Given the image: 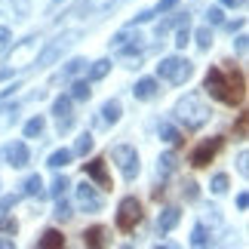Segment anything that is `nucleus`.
Instances as JSON below:
<instances>
[{
    "mask_svg": "<svg viewBox=\"0 0 249 249\" xmlns=\"http://www.w3.org/2000/svg\"><path fill=\"white\" fill-rule=\"evenodd\" d=\"M13 246V240H6V237H0V249H9Z\"/></svg>",
    "mask_w": 249,
    "mask_h": 249,
    "instance_id": "obj_45",
    "label": "nucleus"
},
{
    "mask_svg": "<svg viewBox=\"0 0 249 249\" xmlns=\"http://www.w3.org/2000/svg\"><path fill=\"white\" fill-rule=\"evenodd\" d=\"M40 191H43V178H40V176H31V178L25 181V194L34 197V194H40Z\"/></svg>",
    "mask_w": 249,
    "mask_h": 249,
    "instance_id": "obj_26",
    "label": "nucleus"
},
{
    "mask_svg": "<svg viewBox=\"0 0 249 249\" xmlns=\"http://www.w3.org/2000/svg\"><path fill=\"white\" fill-rule=\"evenodd\" d=\"M203 83H206V92L225 105H240L246 95V80L237 68H209Z\"/></svg>",
    "mask_w": 249,
    "mask_h": 249,
    "instance_id": "obj_1",
    "label": "nucleus"
},
{
    "mask_svg": "<svg viewBox=\"0 0 249 249\" xmlns=\"http://www.w3.org/2000/svg\"><path fill=\"white\" fill-rule=\"evenodd\" d=\"M102 120H105V123H117V120H120V102H117V99H114V102H105Z\"/></svg>",
    "mask_w": 249,
    "mask_h": 249,
    "instance_id": "obj_19",
    "label": "nucleus"
},
{
    "mask_svg": "<svg viewBox=\"0 0 249 249\" xmlns=\"http://www.w3.org/2000/svg\"><path fill=\"white\" fill-rule=\"evenodd\" d=\"M222 3H225V6H240L243 0H222Z\"/></svg>",
    "mask_w": 249,
    "mask_h": 249,
    "instance_id": "obj_46",
    "label": "nucleus"
},
{
    "mask_svg": "<svg viewBox=\"0 0 249 249\" xmlns=\"http://www.w3.org/2000/svg\"><path fill=\"white\" fill-rule=\"evenodd\" d=\"M83 169H86V176H89L92 181H99V188H105V191L114 188L108 169H105V160H89V163H83Z\"/></svg>",
    "mask_w": 249,
    "mask_h": 249,
    "instance_id": "obj_10",
    "label": "nucleus"
},
{
    "mask_svg": "<svg viewBox=\"0 0 249 249\" xmlns=\"http://www.w3.org/2000/svg\"><path fill=\"white\" fill-rule=\"evenodd\" d=\"M222 18H225V16H222V9H218V6H213V9L206 13V22H209V25H222Z\"/></svg>",
    "mask_w": 249,
    "mask_h": 249,
    "instance_id": "obj_32",
    "label": "nucleus"
},
{
    "mask_svg": "<svg viewBox=\"0 0 249 249\" xmlns=\"http://www.w3.org/2000/svg\"><path fill=\"white\" fill-rule=\"evenodd\" d=\"M181 194H185V200H197V185H194V181H188Z\"/></svg>",
    "mask_w": 249,
    "mask_h": 249,
    "instance_id": "obj_38",
    "label": "nucleus"
},
{
    "mask_svg": "<svg viewBox=\"0 0 249 249\" xmlns=\"http://www.w3.org/2000/svg\"><path fill=\"white\" fill-rule=\"evenodd\" d=\"M191 243H194V246H206V243H209V237H206V228H203V225H197V228H194V234H191Z\"/></svg>",
    "mask_w": 249,
    "mask_h": 249,
    "instance_id": "obj_29",
    "label": "nucleus"
},
{
    "mask_svg": "<svg viewBox=\"0 0 249 249\" xmlns=\"http://www.w3.org/2000/svg\"><path fill=\"white\" fill-rule=\"evenodd\" d=\"M53 114L55 117H71V95H59V99L53 102Z\"/></svg>",
    "mask_w": 249,
    "mask_h": 249,
    "instance_id": "obj_18",
    "label": "nucleus"
},
{
    "mask_svg": "<svg viewBox=\"0 0 249 249\" xmlns=\"http://www.w3.org/2000/svg\"><path fill=\"white\" fill-rule=\"evenodd\" d=\"M194 37H197V46H200V50H209V43H213V31H209V28H200Z\"/></svg>",
    "mask_w": 249,
    "mask_h": 249,
    "instance_id": "obj_28",
    "label": "nucleus"
},
{
    "mask_svg": "<svg viewBox=\"0 0 249 249\" xmlns=\"http://www.w3.org/2000/svg\"><path fill=\"white\" fill-rule=\"evenodd\" d=\"M132 95H136V99H142V102L154 99V95H157V80H151V77H142V80L136 83V89H132Z\"/></svg>",
    "mask_w": 249,
    "mask_h": 249,
    "instance_id": "obj_12",
    "label": "nucleus"
},
{
    "mask_svg": "<svg viewBox=\"0 0 249 249\" xmlns=\"http://www.w3.org/2000/svg\"><path fill=\"white\" fill-rule=\"evenodd\" d=\"M6 160H9V166H16V169L28 166V160H31V154H28V145H25V142H13V145L6 148Z\"/></svg>",
    "mask_w": 249,
    "mask_h": 249,
    "instance_id": "obj_11",
    "label": "nucleus"
},
{
    "mask_svg": "<svg viewBox=\"0 0 249 249\" xmlns=\"http://www.w3.org/2000/svg\"><path fill=\"white\" fill-rule=\"evenodd\" d=\"M43 126H46L43 117H31V120L25 123V139H37V136L43 132Z\"/></svg>",
    "mask_w": 249,
    "mask_h": 249,
    "instance_id": "obj_20",
    "label": "nucleus"
},
{
    "mask_svg": "<svg viewBox=\"0 0 249 249\" xmlns=\"http://www.w3.org/2000/svg\"><path fill=\"white\" fill-rule=\"evenodd\" d=\"M77 206L83 209V213H99L102 209V197L95 194V188L89 185V181H80L77 185Z\"/></svg>",
    "mask_w": 249,
    "mask_h": 249,
    "instance_id": "obj_8",
    "label": "nucleus"
},
{
    "mask_svg": "<svg viewBox=\"0 0 249 249\" xmlns=\"http://www.w3.org/2000/svg\"><path fill=\"white\" fill-rule=\"evenodd\" d=\"M92 145H95V142H92V136H89V132H83V136L77 139V145H74V154H89V151H92Z\"/></svg>",
    "mask_w": 249,
    "mask_h": 249,
    "instance_id": "obj_25",
    "label": "nucleus"
},
{
    "mask_svg": "<svg viewBox=\"0 0 249 249\" xmlns=\"http://www.w3.org/2000/svg\"><path fill=\"white\" fill-rule=\"evenodd\" d=\"M68 188H71V181H68V178H65V176H59V178H55V181H53V188H50V194H53V197H62V194H65V191H68Z\"/></svg>",
    "mask_w": 249,
    "mask_h": 249,
    "instance_id": "obj_27",
    "label": "nucleus"
},
{
    "mask_svg": "<svg viewBox=\"0 0 249 249\" xmlns=\"http://www.w3.org/2000/svg\"><path fill=\"white\" fill-rule=\"evenodd\" d=\"M160 139L169 142V145H178V142H181V132L176 126H169V123H160Z\"/></svg>",
    "mask_w": 249,
    "mask_h": 249,
    "instance_id": "obj_21",
    "label": "nucleus"
},
{
    "mask_svg": "<svg viewBox=\"0 0 249 249\" xmlns=\"http://www.w3.org/2000/svg\"><path fill=\"white\" fill-rule=\"evenodd\" d=\"M117 0H83L80 13H105V9H111Z\"/></svg>",
    "mask_w": 249,
    "mask_h": 249,
    "instance_id": "obj_17",
    "label": "nucleus"
},
{
    "mask_svg": "<svg viewBox=\"0 0 249 249\" xmlns=\"http://www.w3.org/2000/svg\"><path fill=\"white\" fill-rule=\"evenodd\" d=\"M89 83H86V80H77V83H74L71 86V99H77V102H83V99H89Z\"/></svg>",
    "mask_w": 249,
    "mask_h": 249,
    "instance_id": "obj_22",
    "label": "nucleus"
},
{
    "mask_svg": "<svg viewBox=\"0 0 249 249\" xmlns=\"http://www.w3.org/2000/svg\"><path fill=\"white\" fill-rule=\"evenodd\" d=\"M188 37H191V31H188V25H181V31L176 34V46H178V50H185V43H188Z\"/></svg>",
    "mask_w": 249,
    "mask_h": 249,
    "instance_id": "obj_33",
    "label": "nucleus"
},
{
    "mask_svg": "<svg viewBox=\"0 0 249 249\" xmlns=\"http://www.w3.org/2000/svg\"><path fill=\"white\" fill-rule=\"evenodd\" d=\"M213 191H215V194H225V191H228V176H225V172H218V176L213 178Z\"/></svg>",
    "mask_w": 249,
    "mask_h": 249,
    "instance_id": "obj_31",
    "label": "nucleus"
},
{
    "mask_svg": "<svg viewBox=\"0 0 249 249\" xmlns=\"http://www.w3.org/2000/svg\"><path fill=\"white\" fill-rule=\"evenodd\" d=\"M74 213H71V206L65 203V200H59V206H55V218H59V222H68Z\"/></svg>",
    "mask_w": 249,
    "mask_h": 249,
    "instance_id": "obj_30",
    "label": "nucleus"
},
{
    "mask_svg": "<svg viewBox=\"0 0 249 249\" xmlns=\"http://www.w3.org/2000/svg\"><path fill=\"white\" fill-rule=\"evenodd\" d=\"M83 243L86 246H105L108 243V231L105 228H89V231H83Z\"/></svg>",
    "mask_w": 249,
    "mask_h": 249,
    "instance_id": "obj_14",
    "label": "nucleus"
},
{
    "mask_svg": "<svg viewBox=\"0 0 249 249\" xmlns=\"http://www.w3.org/2000/svg\"><path fill=\"white\" fill-rule=\"evenodd\" d=\"M6 77H13V68H3V71H0V80H6Z\"/></svg>",
    "mask_w": 249,
    "mask_h": 249,
    "instance_id": "obj_44",
    "label": "nucleus"
},
{
    "mask_svg": "<svg viewBox=\"0 0 249 249\" xmlns=\"http://www.w3.org/2000/svg\"><path fill=\"white\" fill-rule=\"evenodd\" d=\"M218 148H222V139H209L203 145H197L194 154H191V166H206L209 160L218 154Z\"/></svg>",
    "mask_w": 249,
    "mask_h": 249,
    "instance_id": "obj_9",
    "label": "nucleus"
},
{
    "mask_svg": "<svg viewBox=\"0 0 249 249\" xmlns=\"http://www.w3.org/2000/svg\"><path fill=\"white\" fill-rule=\"evenodd\" d=\"M249 206V194L243 191V194H237V209H246Z\"/></svg>",
    "mask_w": 249,
    "mask_h": 249,
    "instance_id": "obj_40",
    "label": "nucleus"
},
{
    "mask_svg": "<svg viewBox=\"0 0 249 249\" xmlns=\"http://www.w3.org/2000/svg\"><path fill=\"white\" fill-rule=\"evenodd\" d=\"M178 218H181L178 209H163V213H160V218H157V228L166 234V231H172V228L178 225Z\"/></svg>",
    "mask_w": 249,
    "mask_h": 249,
    "instance_id": "obj_13",
    "label": "nucleus"
},
{
    "mask_svg": "<svg viewBox=\"0 0 249 249\" xmlns=\"http://www.w3.org/2000/svg\"><path fill=\"white\" fill-rule=\"evenodd\" d=\"M37 246H40V249H59V246H65V237H62L59 231H46Z\"/></svg>",
    "mask_w": 249,
    "mask_h": 249,
    "instance_id": "obj_15",
    "label": "nucleus"
},
{
    "mask_svg": "<svg viewBox=\"0 0 249 249\" xmlns=\"http://www.w3.org/2000/svg\"><path fill=\"white\" fill-rule=\"evenodd\" d=\"M16 222H13V218H0V231H3V234H16Z\"/></svg>",
    "mask_w": 249,
    "mask_h": 249,
    "instance_id": "obj_36",
    "label": "nucleus"
},
{
    "mask_svg": "<svg viewBox=\"0 0 249 249\" xmlns=\"http://www.w3.org/2000/svg\"><path fill=\"white\" fill-rule=\"evenodd\" d=\"M176 117L185 120L188 129H197V126H203V123L209 120V108L203 105V99H200L197 92H191V95H185V99L176 105Z\"/></svg>",
    "mask_w": 249,
    "mask_h": 249,
    "instance_id": "obj_2",
    "label": "nucleus"
},
{
    "mask_svg": "<svg viewBox=\"0 0 249 249\" xmlns=\"http://www.w3.org/2000/svg\"><path fill=\"white\" fill-rule=\"evenodd\" d=\"M111 157L117 160V166H120V172L126 178H136L139 176V154H136V148L132 145H117L111 151Z\"/></svg>",
    "mask_w": 249,
    "mask_h": 249,
    "instance_id": "obj_5",
    "label": "nucleus"
},
{
    "mask_svg": "<svg viewBox=\"0 0 249 249\" xmlns=\"http://www.w3.org/2000/svg\"><path fill=\"white\" fill-rule=\"evenodd\" d=\"M172 169H176V154L169 151V154H163V157H160V163H157V172H160V176H169Z\"/></svg>",
    "mask_w": 249,
    "mask_h": 249,
    "instance_id": "obj_24",
    "label": "nucleus"
},
{
    "mask_svg": "<svg viewBox=\"0 0 249 249\" xmlns=\"http://www.w3.org/2000/svg\"><path fill=\"white\" fill-rule=\"evenodd\" d=\"M178 6V0H160L157 3V13H169V9H176Z\"/></svg>",
    "mask_w": 249,
    "mask_h": 249,
    "instance_id": "obj_37",
    "label": "nucleus"
},
{
    "mask_svg": "<svg viewBox=\"0 0 249 249\" xmlns=\"http://www.w3.org/2000/svg\"><path fill=\"white\" fill-rule=\"evenodd\" d=\"M9 40H13V34H9V28H3V25H0V53H3L6 46H9Z\"/></svg>",
    "mask_w": 249,
    "mask_h": 249,
    "instance_id": "obj_35",
    "label": "nucleus"
},
{
    "mask_svg": "<svg viewBox=\"0 0 249 249\" xmlns=\"http://www.w3.org/2000/svg\"><path fill=\"white\" fill-rule=\"evenodd\" d=\"M37 55V37H28V40H22L13 50V55H9V68H25V65H31V59Z\"/></svg>",
    "mask_w": 249,
    "mask_h": 249,
    "instance_id": "obj_7",
    "label": "nucleus"
},
{
    "mask_svg": "<svg viewBox=\"0 0 249 249\" xmlns=\"http://www.w3.org/2000/svg\"><path fill=\"white\" fill-rule=\"evenodd\" d=\"M83 65H86L83 59H71V62H68V68H65V74H68V77H71V74H77V71H83Z\"/></svg>",
    "mask_w": 249,
    "mask_h": 249,
    "instance_id": "obj_34",
    "label": "nucleus"
},
{
    "mask_svg": "<svg viewBox=\"0 0 249 249\" xmlns=\"http://www.w3.org/2000/svg\"><path fill=\"white\" fill-rule=\"evenodd\" d=\"M74 37H77V34H62L59 40H53V43L46 46V50H43L40 55H37V68H46V65H53V62L59 59V55H62V53H65V50H68V46L74 43Z\"/></svg>",
    "mask_w": 249,
    "mask_h": 249,
    "instance_id": "obj_6",
    "label": "nucleus"
},
{
    "mask_svg": "<svg viewBox=\"0 0 249 249\" xmlns=\"http://www.w3.org/2000/svg\"><path fill=\"white\" fill-rule=\"evenodd\" d=\"M151 18H154V13H151V9H145V13L136 16V22H151Z\"/></svg>",
    "mask_w": 249,
    "mask_h": 249,
    "instance_id": "obj_41",
    "label": "nucleus"
},
{
    "mask_svg": "<svg viewBox=\"0 0 249 249\" xmlns=\"http://www.w3.org/2000/svg\"><path fill=\"white\" fill-rule=\"evenodd\" d=\"M157 74L160 77H166L169 83H185L191 74H194V65H191L188 59H178V55H169V59H163L157 65Z\"/></svg>",
    "mask_w": 249,
    "mask_h": 249,
    "instance_id": "obj_3",
    "label": "nucleus"
},
{
    "mask_svg": "<svg viewBox=\"0 0 249 249\" xmlns=\"http://www.w3.org/2000/svg\"><path fill=\"white\" fill-rule=\"evenodd\" d=\"M237 132H240V136L246 139V114H243V117H240V120H237Z\"/></svg>",
    "mask_w": 249,
    "mask_h": 249,
    "instance_id": "obj_42",
    "label": "nucleus"
},
{
    "mask_svg": "<svg viewBox=\"0 0 249 249\" xmlns=\"http://www.w3.org/2000/svg\"><path fill=\"white\" fill-rule=\"evenodd\" d=\"M237 50H240V53H246V37H243V34L237 37Z\"/></svg>",
    "mask_w": 249,
    "mask_h": 249,
    "instance_id": "obj_43",
    "label": "nucleus"
},
{
    "mask_svg": "<svg viewBox=\"0 0 249 249\" xmlns=\"http://www.w3.org/2000/svg\"><path fill=\"white\" fill-rule=\"evenodd\" d=\"M142 222V203L136 197H123L117 206V228L120 231H132Z\"/></svg>",
    "mask_w": 249,
    "mask_h": 249,
    "instance_id": "obj_4",
    "label": "nucleus"
},
{
    "mask_svg": "<svg viewBox=\"0 0 249 249\" xmlns=\"http://www.w3.org/2000/svg\"><path fill=\"white\" fill-rule=\"evenodd\" d=\"M71 157H74V151H68V148H59V151H53V157H50V166H53V169H62V166H68V163H71Z\"/></svg>",
    "mask_w": 249,
    "mask_h": 249,
    "instance_id": "obj_16",
    "label": "nucleus"
},
{
    "mask_svg": "<svg viewBox=\"0 0 249 249\" xmlns=\"http://www.w3.org/2000/svg\"><path fill=\"white\" fill-rule=\"evenodd\" d=\"M246 160H249V154H246V151H240V160H237V169H240L243 176L249 172V163H246Z\"/></svg>",
    "mask_w": 249,
    "mask_h": 249,
    "instance_id": "obj_39",
    "label": "nucleus"
},
{
    "mask_svg": "<svg viewBox=\"0 0 249 249\" xmlns=\"http://www.w3.org/2000/svg\"><path fill=\"white\" fill-rule=\"evenodd\" d=\"M108 71H111V62H108V59L95 62L92 68H89V80H102V77H105V74H108Z\"/></svg>",
    "mask_w": 249,
    "mask_h": 249,
    "instance_id": "obj_23",
    "label": "nucleus"
}]
</instances>
